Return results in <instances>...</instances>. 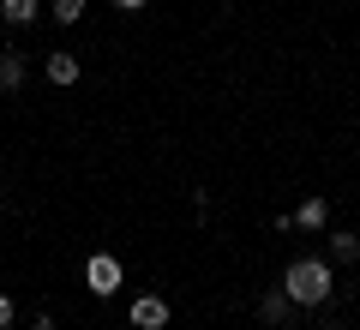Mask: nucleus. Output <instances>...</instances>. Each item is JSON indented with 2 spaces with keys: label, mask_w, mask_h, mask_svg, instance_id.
Segmentation results:
<instances>
[{
  "label": "nucleus",
  "mask_w": 360,
  "mask_h": 330,
  "mask_svg": "<svg viewBox=\"0 0 360 330\" xmlns=\"http://www.w3.org/2000/svg\"><path fill=\"white\" fill-rule=\"evenodd\" d=\"M330 288H336V277H330L324 258H295V265L283 270V294L295 306H324V300H330Z\"/></svg>",
  "instance_id": "obj_1"
},
{
  "label": "nucleus",
  "mask_w": 360,
  "mask_h": 330,
  "mask_svg": "<svg viewBox=\"0 0 360 330\" xmlns=\"http://www.w3.org/2000/svg\"><path fill=\"white\" fill-rule=\"evenodd\" d=\"M120 282H127V270H120L115 253H90V258H84V288L96 294V300H108Z\"/></svg>",
  "instance_id": "obj_2"
},
{
  "label": "nucleus",
  "mask_w": 360,
  "mask_h": 330,
  "mask_svg": "<svg viewBox=\"0 0 360 330\" xmlns=\"http://www.w3.org/2000/svg\"><path fill=\"white\" fill-rule=\"evenodd\" d=\"M127 318H132V330H162L168 324V300L144 288V294H132V312Z\"/></svg>",
  "instance_id": "obj_3"
},
{
  "label": "nucleus",
  "mask_w": 360,
  "mask_h": 330,
  "mask_svg": "<svg viewBox=\"0 0 360 330\" xmlns=\"http://www.w3.org/2000/svg\"><path fill=\"white\" fill-rule=\"evenodd\" d=\"M42 72H49V84H60V90L78 84V54H72V49H54L49 61H42Z\"/></svg>",
  "instance_id": "obj_4"
},
{
  "label": "nucleus",
  "mask_w": 360,
  "mask_h": 330,
  "mask_svg": "<svg viewBox=\"0 0 360 330\" xmlns=\"http://www.w3.org/2000/svg\"><path fill=\"white\" fill-rule=\"evenodd\" d=\"M18 84H25V54L0 49V96H18Z\"/></svg>",
  "instance_id": "obj_5"
},
{
  "label": "nucleus",
  "mask_w": 360,
  "mask_h": 330,
  "mask_svg": "<svg viewBox=\"0 0 360 330\" xmlns=\"http://www.w3.org/2000/svg\"><path fill=\"white\" fill-rule=\"evenodd\" d=\"M258 318H270V324H288V318H295V300H288L283 288H270L264 300H258Z\"/></svg>",
  "instance_id": "obj_6"
},
{
  "label": "nucleus",
  "mask_w": 360,
  "mask_h": 330,
  "mask_svg": "<svg viewBox=\"0 0 360 330\" xmlns=\"http://www.w3.org/2000/svg\"><path fill=\"white\" fill-rule=\"evenodd\" d=\"M324 222H330V204H324V198H307L295 210V229H324Z\"/></svg>",
  "instance_id": "obj_7"
},
{
  "label": "nucleus",
  "mask_w": 360,
  "mask_h": 330,
  "mask_svg": "<svg viewBox=\"0 0 360 330\" xmlns=\"http://www.w3.org/2000/svg\"><path fill=\"white\" fill-rule=\"evenodd\" d=\"M330 258H336V265H354V258H360V234L336 229V234H330Z\"/></svg>",
  "instance_id": "obj_8"
},
{
  "label": "nucleus",
  "mask_w": 360,
  "mask_h": 330,
  "mask_svg": "<svg viewBox=\"0 0 360 330\" xmlns=\"http://www.w3.org/2000/svg\"><path fill=\"white\" fill-rule=\"evenodd\" d=\"M0 18L6 25H30L37 18V0H0Z\"/></svg>",
  "instance_id": "obj_9"
},
{
  "label": "nucleus",
  "mask_w": 360,
  "mask_h": 330,
  "mask_svg": "<svg viewBox=\"0 0 360 330\" xmlns=\"http://www.w3.org/2000/svg\"><path fill=\"white\" fill-rule=\"evenodd\" d=\"M84 18V0H54V25H78Z\"/></svg>",
  "instance_id": "obj_10"
},
{
  "label": "nucleus",
  "mask_w": 360,
  "mask_h": 330,
  "mask_svg": "<svg viewBox=\"0 0 360 330\" xmlns=\"http://www.w3.org/2000/svg\"><path fill=\"white\" fill-rule=\"evenodd\" d=\"M13 318H18V300H13V294H6V288H0V330L13 324Z\"/></svg>",
  "instance_id": "obj_11"
},
{
  "label": "nucleus",
  "mask_w": 360,
  "mask_h": 330,
  "mask_svg": "<svg viewBox=\"0 0 360 330\" xmlns=\"http://www.w3.org/2000/svg\"><path fill=\"white\" fill-rule=\"evenodd\" d=\"M115 6H127V13H139V6H144V0H115Z\"/></svg>",
  "instance_id": "obj_12"
}]
</instances>
